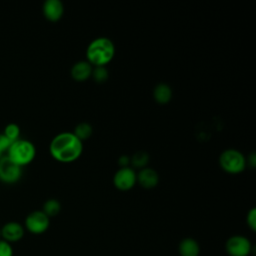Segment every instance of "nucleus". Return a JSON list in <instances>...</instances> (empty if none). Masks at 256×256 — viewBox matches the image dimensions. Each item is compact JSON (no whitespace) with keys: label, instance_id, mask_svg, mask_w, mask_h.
<instances>
[{"label":"nucleus","instance_id":"nucleus-1","mask_svg":"<svg viewBox=\"0 0 256 256\" xmlns=\"http://www.w3.org/2000/svg\"><path fill=\"white\" fill-rule=\"evenodd\" d=\"M83 151V143L73 132L65 131L55 135L50 144L51 156L59 162L70 163L80 157Z\"/></svg>","mask_w":256,"mask_h":256},{"label":"nucleus","instance_id":"nucleus-2","mask_svg":"<svg viewBox=\"0 0 256 256\" xmlns=\"http://www.w3.org/2000/svg\"><path fill=\"white\" fill-rule=\"evenodd\" d=\"M115 54V45L107 37L101 36L93 39L87 46V61L94 66H105L110 62Z\"/></svg>","mask_w":256,"mask_h":256},{"label":"nucleus","instance_id":"nucleus-3","mask_svg":"<svg viewBox=\"0 0 256 256\" xmlns=\"http://www.w3.org/2000/svg\"><path fill=\"white\" fill-rule=\"evenodd\" d=\"M36 155L34 144L26 139H18L11 143L6 156L16 165L23 167L33 161Z\"/></svg>","mask_w":256,"mask_h":256},{"label":"nucleus","instance_id":"nucleus-4","mask_svg":"<svg viewBox=\"0 0 256 256\" xmlns=\"http://www.w3.org/2000/svg\"><path fill=\"white\" fill-rule=\"evenodd\" d=\"M246 160L247 159L244 154L234 148L223 150L219 156V164L221 168L224 171L232 174L242 172L247 165Z\"/></svg>","mask_w":256,"mask_h":256},{"label":"nucleus","instance_id":"nucleus-5","mask_svg":"<svg viewBox=\"0 0 256 256\" xmlns=\"http://www.w3.org/2000/svg\"><path fill=\"white\" fill-rule=\"evenodd\" d=\"M137 182V173L134 168L126 166L120 167L113 176V183L119 190H130Z\"/></svg>","mask_w":256,"mask_h":256},{"label":"nucleus","instance_id":"nucleus-6","mask_svg":"<svg viewBox=\"0 0 256 256\" xmlns=\"http://www.w3.org/2000/svg\"><path fill=\"white\" fill-rule=\"evenodd\" d=\"M49 224V217L42 210H36L29 213L25 219L26 229L33 234L44 233L48 229Z\"/></svg>","mask_w":256,"mask_h":256},{"label":"nucleus","instance_id":"nucleus-7","mask_svg":"<svg viewBox=\"0 0 256 256\" xmlns=\"http://www.w3.org/2000/svg\"><path fill=\"white\" fill-rule=\"evenodd\" d=\"M22 176V167L13 163L7 156L0 158V180L7 184L16 183Z\"/></svg>","mask_w":256,"mask_h":256},{"label":"nucleus","instance_id":"nucleus-8","mask_svg":"<svg viewBox=\"0 0 256 256\" xmlns=\"http://www.w3.org/2000/svg\"><path fill=\"white\" fill-rule=\"evenodd\" d=\"M225 248L230 256H248L251 252V242L245 236L234 235L227 240Z\"/></svg>","mask_w":256,"mask_h":256},{"label":"nucleus","instance_id":"nucleus-9","mask_svg":"<svg viewBox=\"0 0 256 256\" xmlns=\"http://www.w3.org/2000/svg\"><path fill=\"white\" fill-rule=\"evenodd\" d=\"M0 235L8 243L17 242L24 236V228L20 223L11 221L0 228Z\"/></svg>","mask_w":256,"mask_h":256},{"label":"nucleus","instance_id":"nucleus-10","mask_svg":"<svg viewBox=\"0 0 256 256\" xmlns=\"http://www.w3.org/2000/svg\"><path fill=\"white\" fill-rule=\"evenodd\" d=\"M43 14L49 21H58L64 13V5L61 0H46L43 3Z\"/></svg>","mask_w":256,"mask_h":256},{"label":"nucleus","instance_id":"nucleus-11","mask_svg":"<svg viewBox=\"0 0 256 256\" xmlns=\"http://www.w3.org/2000/svg\"><path fill=\"white\" fill-rule=\"evenodd\" d=\"M137 182L144 188H153L159 182V174L152 167H144L139 169L137 173Z\"/></svg>","mask_w":256,"mask_h":256},{"label":"nucleus","instance_id":"nucleus-12","mask_svg":"<svg viewBox=\"0 0 256 256\" xmlns=\"http://www.w3.org/2000/svg\"><path fill=\"white\" fill-rule=\"evenodd\" d=\"M93 66L87 60H80L73 64L70 73L74 80L85 81L91 77Z\"/></svg>","mask_w":256,"mask_h":256},{"label":"nucleus","instance_id":"nucleus-13","mask_svg":"<svg viewBox=\"0 0 256 256\" xmlns=\"http://www.w3.org/2000/svg\"><path fill=\"white\" fill-rule=\"evenodd\" d=\"M172 95L173 92L171 86L165 82L158 83L153 89V97L155 101L159 104L168 103L171 100Z\"/></svg>","mask_w":256,"mask_h":256},{"label":"nucleus","instance_id":"nucleus-14","mask_svg":"<svg viewBox=\"0 0 256 256\" xmlns=\"http://www.w3.org/2000/svg\"><path fill=\"white\" fill-rule=\"evenodd\" d=\"M179 253L181 256H198L200 247L193 238H184L179 244Z\"/></svg>","mask_w":256,"mask_h":256},{"label":"nucleus","instance_id":"nucleus-15","mask_svg":"<svg viewBox=\"0 0 256 256\" xmlns=\"http://www.w3.org/2000/svg\"><path fill=\"white\" fill-rule=\"evenodd\" d=\"M92 132H93V128H92L91 124L88 123V122H85V121L78 123V124L75 126L74 131H73L74 135H75L78 139H80L81 141L88 139V138L91 136Z\"/></svg>","mask_w":256,"mask_h":256},{"label":"nucleus","instance_id":"nucleus-16","mask_svg":"<svg viewBox=\"0 0 256 256\" xmlns=\"http://www.w3.org/2000/svg\"><path fill=\"white\" fill-rule=\"evenodd\" d=\"M148 161H149V154L143 150L135 152L132 155V157H130V162L132 163V166L138 169L146 167Z\"/></svg>","mask_w":256,"mask_h":256},{"label":"nucleus","instance_id":"nucleus-17","mask_svg":"<svg viewBox=\"0 0 256 256\" xmlns=\"http://www.w3.org/2000/svg\"><path fill=\"white\" fill-rule=\"evenodd\" d=\"M61 210V204L57 199L51 198L45 201L43 204V212L50 218L56 216Z\"/></svg>","mask_w":256,"mask_h":256},{"label":"nucleus","instance_id":"nucleus-18","mask_svg":"<svg viewBox=\"0 0 256 256\" xmlns=\"http://www.w3.org/2000/svg\"><path fill=\"white\" fill-rule=\"evenodd\" d=\"M3 135L12 143L20 137V127L16 123H9L4 128Z\"/></svg>","mask_w":256,"mask_h":256},{"label":"nucleus","instance_id":"nucleus-19","mask_svg":"<svg viewBox=\"0 0 256 256\" xmlns=\"http://www.w3.org/2000/svg\"><path fill=\"white\" fill-rule=\"evenodd\" d=\"M91 77L97 83H103L108 79L109 73H108V70L105 66H94L93 69H92Z\"/></svg>","mask_w":256,"mask_h":256},{"label":"nucleus","instance_id":"nucleus-20","mask_svg":"<svg viewBox=\"0 0 256 256\" xmlns=\"http://www.w3.org/2000/svg\"><path fill=\"white\" fill-rule=\"evenodd\" d=\"M0 256H13V248L10 243L0 240Z\"/></svg>","mask_w":256,"mask_h":256},{"label":"nucleus","instance_id":"nucleus-21","mask_svg":"<svg viewBox=\"0 0 256 256\" xmlns=\"http://www.w3.org/2000/svg\"><path fill=\"white\" fill-rule=\"evenodd\" d=\"M246 221L248 226L251 228V230L255 231L256 230V209L254 207L248 211Z\"/></svg>","mask_w":256,"mask_h":256},{"label":"nucleus","instance_id":"nucleus-22","mask_svg":"<svg viewBox=\"0 0 256 256\" xmlns=\"http://www.w3.org/2000/svg\"><path fill=\"white\" fill-rule=\"evenodd\" d=\"M10 145L11 142L3 134H0V158L3 157L5 153H7V150Z\"/></svg>","mask_w":256,"mask_h":256},{"label":"nucleus","instance_id":"nucleus-23","mask_svg":"<svg viewBox=\"0 0 256 256\" xmlns=\"http://www.w3.org/2000/svg\"><path fill=\"white\" fill-rule=\"evenodd\" d=\"M129 163H130V157L128 155H126V154L120 155V157L118 159V164L121 167H126V166H128Z\"/></svg>","mask_w":256,"mask_h":256},{"label":"nucleus","instance_id":"nucleus-24","mask_svg":"<svg viewBox=\"0 0 256 256\" xmlns=\"http://www.w3.org/2000/svg\"><path fill=\"white\" fill-rule=\"evenodd\" d=\"M255 159H256V156H255V153L252 152L249 156H248V160H246V162H248V164H250L251 167H254L255 166Z\"/></svg>","mask_w":256,"mask_h":256},{"label":"nucleus","instance_id":"nucleus-25","mask_svg":"<svg viewBox=\"0 0 256 256\" xmlns=\"http://www.w3.org/2000/svg\"><path fill=\"white\" fill-rule=\"evenodd\" d=\"M0 237H1V235H0Z\"/></svg>","mask_w":256,"mask_h":256}]
</instances>
